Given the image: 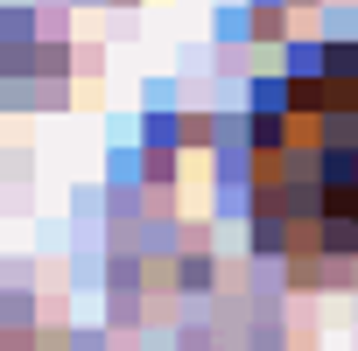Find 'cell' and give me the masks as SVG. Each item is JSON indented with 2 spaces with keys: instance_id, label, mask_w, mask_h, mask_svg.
Wrapping results in <instances>:
<instances>
[{
  "instance_id": "1",
  "label": "cell",
  "mask_w": 358,
  "mask_h": 351,
  "mask_svg": "<svg viewBox=\"0 0 358 351\" xmlns=\"http://www.w3.org/2000/svg\"><path fill=\"white\" fill-rule=\"evenodd\" d=\"M253 239L295 267L358 260V50H337L260 106Z\"/></svg>"
}]
</instances>
